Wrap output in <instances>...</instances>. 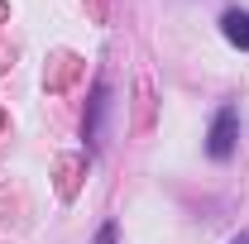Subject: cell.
<instances>
[{
    "mask_svg": "<svg viewBox=\"0 0 249 244\" xmlns=\"http://www.w3.org/2000/svg\"><path fill=\"white\" fill-rule=\"evenodd\" d=\"M235 139H240V110H235V105H220L216 120H211V134H206V153H211L216 163H225V158L235 153Z\"/></svg>",
    "mask_w": 249,
    "mask_h": 244,
    "instance_id": "6da1fadb",
    "label": "cell"
},
{
    "mask_svg": "<svg viewBox=\"0 0 249 244\" xmlns=\"http://www.w3.org/2000/svg\"><path fill=\"white\" fill-rule=\"evenodd\" d=\"M106 105H110V96H106V87H96V91H91V115H87V144H96V139H101Z\"/></svg>",
    "mask_w": 249,
    "mask_h": 244,
    "instance_id": "3957f363",
    "label": "cell"
},
{
    "mask_svg": "<svg viewBox=\"0 0 249 244\" xmlns=\"http://www.w3.org/2000/svg\"><path fill=\"white\" fill-rule=\"evenodd\" d=\"M230 244H249V235H235V240H230Z\"/></svg>",
    "mask_w": 249,
    "mask_h": 244,
    "instance_id": "277c9868",
    "label": "cell"
},
{
    "mask_svg": "<svg viewBox=\"0 0 249 244\" xmlns=\"http://www.w3.org/2000/svg\"><path fill=\"white\" fill-rule=\"evenodd\" d=\"M220 29H225V38H230L235 48H249V15L245 10H225V15H220Z\"/></svg>",
    "mask_w": 249,
    "mask_h": 244,
    "instance_id": "7a4b0ae2",
    "label": "cell"
}]
</instances>
